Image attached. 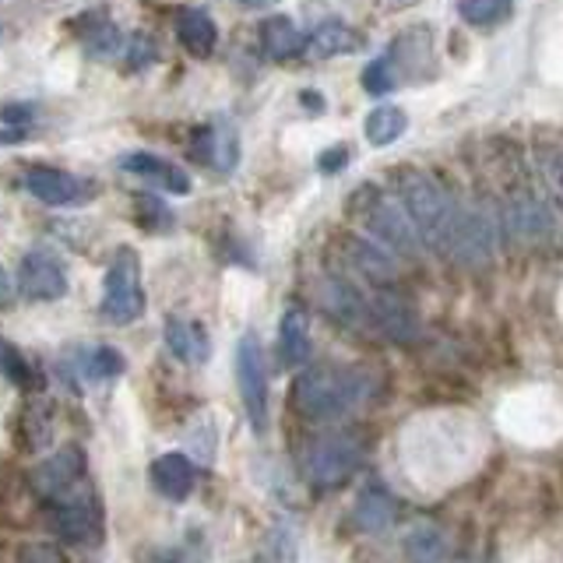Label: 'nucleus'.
I'll use <instances>...</instances> for the list:
<instances>
[{"label": "nucleus", "instance_id": "nucleus-1", "mask_svg": "<svg viewBox=\"0 0 563 563\" xmlns=\"http://www.w3.org/2000/svg\"><path fill=\"white\" fill-rule=\"evenodd\" d=\"M366 395H369V377L356 366L317 363L292 380V409L296 416H303L310 422H328L360 409Z\"/></svg>", "mask_w": 563, "mask_h": 563}, {"label": "nucleus", "instance_id": "nucleus-2", "mask_svg": "<svg viewBox=\"0 0 563 563\" xmlns=\"http://www.w3.org/2000/svg\"><path fill=\"white\" fill-rule=\"evenodd\" d=\"M395 194L398 205L405 208V216L412 219L416 233L422 240V246L430 251H451V233H454V219H457V205L451 194L440 187L430 173L401 166L395 173Z\"/></svg>", "mask_w": 563, "mask_h": 563}, {"label": "nucleus", "instance_id": "nucleus-3", "mask_svg": "<svg viewBox=\"0 0 563 563\" xmlns=\"http://www.w3.org/2000/svg\"><path fill=\"white\" fill-rule=\"evenodd\" d=\"M102 317L110 324H134L145 313V289H141V261L134 246H120L102 278Z\"/></svg>", "mask_w": 563, "mask_h": 563}, {"label": "nucleus", "instance_id": "nucleus-4", "mask_svg": "<svg viewBox=\"0 0 563 563\" xmlns=\"http://www.w3.org/2000/svg\"><path fill=\"white\" fill-rule=\"evenodd\" d=\"M363 462V444L356 433H328L307 451V479L317 489L342 486Z\"/></svg>", "mask_w": 563, "mask_h": 563}, {"label": "nucleus", "instance_id": "nucleus-5", "mask_svg": "<svg viewBox=\"0 0 563 563\" xmlns=\"http://www.w3.org/2000/svg\"><path fill=\"white\" fill-rule=\"evenodd\" d=\"M236 384L246 419L257 433H264L268 427V366H264V349L254 334H243L236 345Z\"/></svg>", "mask_w": 563, "mask_h": 563}, {"label": "nucleus", "instance_id": "nucleus-6", "mask_svg": "<svg viewBox=\"0 0 563 563\" xmlns=\"http://www.w3.org/2000/svg\"><path fill=\"white\" fill-rule=\"evenodd\" d=\"M366 229L374 233V240L384 246V251H395L405 257H416L422 251V240L416 233L412 219L405 216V208L395 198H384V194H374V201L363 211Z\"/></svg>", "mask_w": 563, "mask_h": 563}, {"label": "nucleus", "instance_id": "nucleus-7", "mask_svg": "<svg viewBox=\"0 0 563 563\" xmlns=\"http://www.w3.org/2000/svg\"><path fill=\"white\" fill-rule=\"evenodd\" d=\"M18 289L32 303H53V299L67 296V268L64 261L46 251V246H35L18 264Z\"/></svg>", "mask_w": 563, "mask_h": 563}, {"label": "nucleus", "instance_id": "nucleus-8", "mask_svg": "<svg viewBox=\"0 0 563 563\" xmlns=\"http://www.w3.org/2000/svg\"><path fill=\"white\" fill-rule=\"evenodd\" d=\"M25 187L35 201H43L49 208H75L96 194V184H85L81 176L57 169V166H29Z\"/></svg>", "mask_w": 563, "mask_h": 563}, {"label": "nucleus", "instance_id": "nucleus-9", "mask_svg": "<svg viewBox=\"0 0 563 563\" xmlns=\"http://www.w3.org/2000/svg\"><path fill=\"white\" fill-rule=\"evenodd\" d=\"M46 525L57 532L64 542H88L99 532V507L96 500L75 497V493H64V497H53L46 507Z\"/></svg>", "mask_w": 563, "mask_h": 563}, {"label": "nucleus", "instance_id": "nucleus-10", "mask_svg": "<svg viewBox=\"0 0 563 563\" xmlns=\"http://www.w3.org/2000/svg\"><path fill=\"white\" fill-rule=\"evenodd\" d=\"M85 475V451L78 444H64L57 454H49L46 462H40L32 468V489L40 497L53 500L70 493Z\"/></svg>", "mask_w": 563, "mask_h": 563}, {"label": "nucleus", "instance_id": "nucleus-11", "mask_svg": "<svg viewBox=\"0 0 563 563\" xmlns=\"http://www.w3.org/2000/svg\"><path fill=\"white\" fill-rule=\"evenodd\" d=\"M493 243H497V233H493V222L483 216V211L457 208L448 254H454L457 261H465V264H483L493 254Z\"/></svg>", "mask_w": 563, "mask_h": 563}, {"label": "nucleus", "instance_id": "nucleus-12", "mask_svg": "<svg viewBox=\"0 0 563 563\" xmlns=\"http://www.w3.org/2000/svg\"><path fill=\"white\" fill-rule=\"evenodd\" d=\"M148 479H152L158 497H166L173 504H184L194 493V486H198V468H194V462L187 454L169 451V454H158L148 465Z\"/></svg>", "mask_w": 563, "mask_h": 563}, {"label": "nucleus", "instance_id": "nucleus-13", "mask_svg": "<svg viewBox=\"0 0 563 563\" xmlns=\"http://www.w3.org/2000/svg\"><path fill=\"white\" fill-rule=\"evenodd\" d=\"M120 166L128 173H134V176H141V180L152 184V187H163L169 194H190V176L176 163H169V158H163V155L131 152V155L120 158Z\"/></svg>", "mask_w": 563, "mask_h": 563}, {"label": "nucleus", "instance_id": "nucleus-14", "mask_svg": "<svg viewBox=\"0 0 563 563\" xmlns=\"http://www.w3.org/2000/svg\"><path fill=\"white\" fill-rule=\"evenodd\" d=\"M504 225L515 240L532 243L553 233V216H550V208L536 198H515L504 208Z\"/></svg>", "mask_w": 563, "mask_h": 563}, {"label": "nucleus", "instance_id": "nucleus-15", "mask_svg": "<svg viewBox=\"0 0 563 563\" xmlns=\"http://www.w3.org/2000/svg\"><path fill=\"white\" fill-rule=\"evenodd\" d=\"M176 35H180V43L190 57H198V60L211 57L219 46V25L205 8H184L176 14Z\"/></svg>", "mask_w": 563, "mask_h": 563}, {"label": "nucleus", "instance_id": "nucleus-16", "mask_svg": "<svg viewBox=\"0 0 563 563\" xmlns=\"http://www.w3.org/2000/svg\"><path fill=\"white\" fill-rule=\"evenodd\" d=\"M166 349L173 352L180 363L190 366H201L211 356V342H208V331L198 321H184V317H169L166 321Z\"/></svg>", "mask_w": 563, "mask_h": 563}, {"label": "nucleus", "instance_id": "nucleus-17", "mask_svg": "<svg viewBox=\"0 0 563 563\" xmlns=\"http://www.w3.org/2000/svg\"><path fill=\"white\" fill-rule=\"evenodd\" d=\"M194 155H198L201 163H208L216 173H233L240 163V137L229 123L219 120L198 134V152Z\"/></svg>", "mask_w": 563, "mask_h": 563}, {"label": "nucleus", "instance_id": "nucleus-18", "mask_svg": "<svg viewBox=\"0 0 563 563\" xmlns=\"http://www.w3.org/2000/svg\"><path fill=\"white\" fill-rule=\"evenodd\" d=\"M310 321L299 307H289L278 324V356L286 366H303L310 360Z\"/></svg>", "mask_w": 563, "mask_h": 563}, {"label": "nucleus", "instance_id": "nucleus-19", "mask_svg": "<svg viewBox=\"0 0 563 563\" xmlns=\"http://www.w3.org/2000/svg\"><path fill=\"white\" fill-rule=\"evenodd\" d=\"M345 254H349V261H352V268H356L360 275H366L369 282H377V286H391V282L398 278L395 261H391V254H387L380 243L349 240V243H345Z\"/></svg>", "mask_w": 563, "mask_h": 563}, {"label": "nucleus", "instance_id": "nucleus-20", "mask_svg": "<svg viewBox=\"0 0 563 563\" xmlns=\"http://www.w3.org/2000/svg\"><path fill=\"white\" fill-rule=\"evenodd\" d=\"M369 317H374V324L395 342H405L416 334V313L405 307V299L395 292H380L374 303H369Z\"/></svg>", "mask_w": 563, "mask_h": 563}, {"label": "nucleus", "instance_id": "nucleus-21", "mask_svg": "<svg viewBox=\"0 0 563 563\" xmlns=\"http://www.w3.org/2000/svg\"><path fill=\"white\" fill-rule=\"evenodd\" d=\"M356 521L363 532H387L395 525V497L387 493V486H363V493L356 497Z\"/></svg>", "mask_w": 563, "mask_h": 563}, {"label": "nucleus", "instance_id": "nucleus-22", "mask_svg": "<svg viewBox=\"0 0 563 563\" xmlns=\"http://www.w3.org/2000/svg\"><path fill=\"white\" fill-rule=\"evenodd\" d=\"M363 46L360 32L349 29L345 22H324L310 32L307 53L313 60H328V57H342V53H356Z\"/></svg>", "mask_w": 563, "mask_h": 563}, {"label": "nucleus", "instance_id": "nucleus-23", "mask_svg": "<svg viewBox=\"0 0 563 563\" xmlns=\"http://www.w3.org/2000/svg\"><path fill=\"white\" fill-rule=\"evenodd\" d=\"M324 307L334 317H339V321H345V324H366V321H374V317H369V299H363L356 292V286H349V282H328Z\"/></svg>", "mask_w": 563, "mask_h": 563}, {"label": "nucleus", "instance_id": "nucleus-24", "mask_svg": "<svg viewBox=\"0 0 563 563\" xmlns=\"http://www.w3.org/2000/svg\"><path fill=\"white\" fill-rule=\"evenodd\" d=\"M78 369L85 380L106 384V380H117L123 369H128V360H123V352L113 345H92L78 356Z\"/></svg>", "mask_w": 563, "mask_h": 563}, {"label": "nucleus", "instance_id": "nucleus-25", "mask_svg": "<svg viewBox=\"0 0 563 563\" xmlns=\"http://www.w3.org/2000/svg\"><path fill=\"white\" fill-rule=\"evenodd\" d=\"M261 43H264V53H268L272 60H289L303 49V35H299V29L289 22V18L275 14L261 25Z\"/></svg>", "mask_w": 563, "mask_h": 563}, {"label": "nucleus", "instance_id": "nucleus-26", "mask_svg": "<svg viewBox=\"0 0 563 563\" xmlns=\"http://www.w3.org/2000/svg\"><path fill=\"white\" fill-rule=\"evenodd\" d=\"M405 128H409V120H405V113L398 110V106H377V110H369L363 131H366V141L369 145H395V141L405 134Z\"/></svg>", "mask_w": 563, "mask_h": 563}, {"label": "nucleus", "instance_id": "nucleus-27", "mask_svg": "<svg viewBox=\"0 0 563 563\" xmlns=\"http://www.w3.org/2000/svg\"><path fill=\"white\" fill-rule=\"evenodd\" d=\"M510 11H515V0H457V18L475 29L500 25L510 18Z\"/></svg>", "mask_w": 563, "mask_h": 563}, {"label": "nucleus", "instance_id": "nucleus-28", "mask_svg": "<svg viewBox=\"0 0 563 563\" xmlns=\"http://www.w3.org/2000/svg\"><path fill=\"white\" fill-rule=\"evenodd\" d=\"M405 553L409 563H437L440 560V536L433 525H416L409 536H405Z\"/></svg>", "mask_w": 563, "mask_h": 563}, {"label": "nucleus", "instance_id": "nucleus-29", "mask_svg": "<svg viewBox=\"0 0 563 563\" xmlns=\"http://www.w3.org/2000/svg\"><path fill=\"white\" fill-rule=\"evenodd\" d=\"M395 85H398V70H395V60L391 57H377V60H369L363 67V88L369 96H387V92H395Z\"/></svg>", "mask_w": 563, "mask_h": 563}, {"label": "nucleus", "instance_id": "nucleus-30", "mask_svg": "<svg viewBox=\"0 0 563 563\" xmlns=\"http://www.w3.org/2000/svg\"><path fill=\"white\" fill-rule=\"evenodd\" d=\"M539 173L550 187L553 201L563 208V148H539Z\"/></svg>", "mask_w": 563, "mask_h": 563}, {"label": "nucleus", "instance_id": "nucleus-31", "mask_svg": "<svg viewBox=\"0 0 563 563\" xmlns=\"http://www.w3.org/2000/svg\"><path fill=\"white\" fill-rule=\"evenodd\" d=\"M137 211H141V225H148V229H169L173 225L169 208L155 198H137Z\"/></svg>", "mask_w": 563, "mask_h": 563}, {"label": "nucleus", "instance_id": "nucleus-32", "mask_svg": "<svg viewBox=\"0 0 563 563\" xmlns=\"http://www.w3.org/2000/svg\"><path fill=\"white\" fill-rule=\"evenodd\" d=\"M18 563H67V553L53 542H32L18 553Z\"/></svg>", "mask_w": 563, "mask_h": 563}, {"label": "nucleus", "instance_id": "nucleus-33", "mask_svg": "<svg viewBox=\"0 0 563 563\" xmlns=\"http://www.w3.org/2000/svg\"><path fill=\"white\" fill-rule=\"evenodd\" d=\"M4 374L18 384V387H32V369L25 363V356L18 349H8L4 352Z\"/></svg>", "mask_w": 563, "mask_h": 563}, {"label": "nucleus", "instance_id": "nucleus-34", "mask_svg": "<svg viewBox=\"0 0 563 563\" xmlns=\"http://www.w3.org/2000/svg\"><path fill=\"white\" fill-rule=\"evenodd\" d=\"M128 60H131V67H148L152 60H155V46H152V40L148 35H131V43H128Z\"/></svg>", "mask_w": 563, "mask_h": 563}, {"label": "nucleus", "instance_id": "nucleus-35", "mask_svg": "<svg viewBox=\"0 0 563 563\" xmlns=\"http://www.w3.org/2000/svg\"><path fill=\"white\" fill-rule=\"evenodd\" d=\"M345 163H349V152H345V145H334V148H328L321 158H317V169L331 176V173L345 169Z\"/></svg>", "mask_w": 563, "mask_h": 563}, {"label": "nucleus", "instance_id": "nucleus-36", "mask_svg": "<svg viewBox=\"0 0 563 563\" xmlns=\"http://www.w3.org/2000/svg\"><path fill=\"white\" fill-rule=\"evenodd\" d=\"M8 303H11V278L0 268V307H8Z\"/></svg>", "mask_w": 563, "mask_h": 563}, {"label": "nucleus", "instance_id": "nucleus-37", "mask_svg": "<svg viewBox=\"0 0 563 563\" xmlns=\"http://www.w3.org/2000/svg\"><path fill=\"white\" fill-rule=\"evenodd\" d=\"M243 4H246V8H275L278 0H243Z\"/></svg>", "mask_w": 563, "mask_h": 563}, {"label": "nucleus", "instance_id": "nucleus-38", "mask_svg": "<svg viewBox=\"0 0 563 563\" xmlns=\"http://www.w3.org/2000/svg\"><path fill=\"white\" fill-rule=\"evenodd\" d=\"M25 131H0V141H22Z\"/></svg>", "mask_w": 563, "mask_h": 563}, {"label": "nucleus", "instance_id": "nucleus-39", "mask_svg": "<svg viewBox=\"0 0 563 563\" xmlns=\"http://www.w3.org/2000/svg\"><path fill=\"white\" fill-rule=\"evenodd\" d=\"M155 563H180V560H176V556H158Z\"/></svg>", "mask_w": 563, "mask_h": 563}, {"label": "nucleus", "instance_id": "nucleus-40", "mask_svg": "<svg viewBox=\"0 0 563 563\" xmlns=\"http://www.w3.org/2000/svg\"><path fill=\"white\" fill-rule=\"evenodd\" d=\"M0 352H4V342H0Z\"/></svg>", "mask_w": 563, "mask_h": 563}]
</instances>
